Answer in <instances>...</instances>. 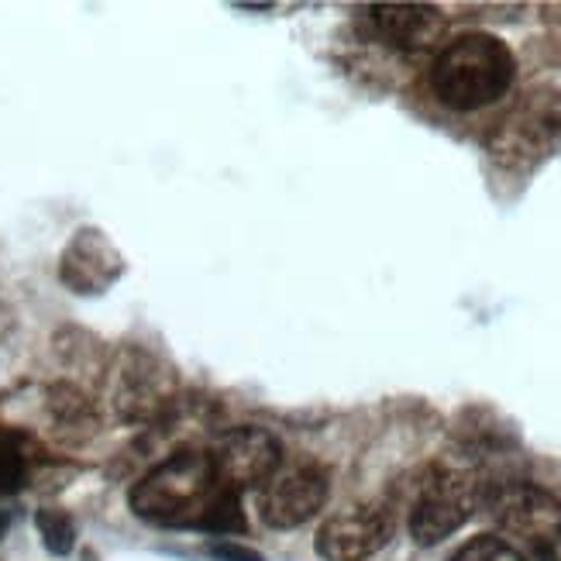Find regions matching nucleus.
<instances>
[{"instance_id": "f257e3e1", "label": "nucleus", "mask_w": 561, "mask_h": 561, "mask_svg": "<svg viewBox=\"0 0 561 561\" xmlns=\"http://www.w3.org/2000/svg\"><path fill=\"white\" fill-rule=\"evenodd\" d=\"M135 517L156 527L241 534L245 510L241 493L217 476L204 448H180L152 472H145L128 496Z\"/></svg>"}, {"instance_id": "f03ea898", "label": "nucleus", "mask_w": 561, "mask_h": 561, "mask_svg": "<svg viewBox=\"0 0 561 561\" xmlns=\"http://www.w3.org/2000/svg\"><path fill=\"white\" fill-rule=\"evenodd\" d=\"M517 59L510 45L490 32L451 38L431 66V90L451 111H479L496 104L514 87Z\"/></svg>"}, {"instance_id": "7ed1b4c3", "label": "nucleus", "mask_w": 561, "mask_h": 561, "mask_svg": "<svg viewBox=\"0 0 561 561\" xmlns=\"http://www.w3.org/2000/svg\"><path fill=\"white\" fill-rule=\"evenodd\" d=\"M482 500V479L466 466H431L410 506V538L434 548L466 527Z\"/></svg>"}, {"instance_id": "20e7f679", "label": "nucleus", "mask_w": 561, "mask_h": 561, "mask_svg": "<svg viewBox=\"0 0 561 561\" xmlns=\"http://www.w3.org/2000/svg\"><path fill=\"white\" fill-rule=\"evenodd\" d=\"M561 145V93L534 87L490 135V152L506 169H530Z\"/></svg>"}, {"instance_id": "39448f33", "label": "nucleus", "mask_w": 561, "mask_h": 561, "mask_svg": "<svg viewBox=\"0 0 561 561\" xmlns=\"http://www.w3.org/2000/svg\"><path fill=\"white\" fill-rule=\"evenodd\" d=\"M479 503L496 520V527L514 534V538H524L527 545H534V551L561 545V500L541 485L524 479L482 482Z\"/></svg>"}, {"instance_id": "423d86ee", "label": "nucleus", "mask_w": 561, "mask_h": 561, "mask_svg": "<svg viewBox=\"0 0 561 561\" xmlns=\"http://www.w3.org/2000/svg\"><path fill=\"white\" fill-rule=\"evenodd\" d=\"M331 493L328 469L317 461H297V466H279V472L262 485L259 493V514L265 527L293 530L304 527L324 510Z\"/></svg>"}, {"instance_id": "0eeeda50", "label": "nucleus", "mask_w": 561, "mask_h": 561, "mask_svg": "<svg viewBox=\"0 0 561 561\" xmlns=\"http://www.w3.org/2000/svg\"><path fill=\"white\" fill-rule=\"evenodd\" d=\"M393 510L382 503H362L324 520L313 548L328 561H369L393 541Z\"/></svg>"}, {"instance_id": "6e6552de", "label": "nucleus", "mask_w": 561, "mask_h": 561, "mask_svg": "<svg viewBox=\"0 0 561 561\" xmlns=\"http://www.w3.org/2000/svg\"><path fill=\"white\" fill-rule=\"evenodd\" d=\"M217 476H221L231 490H249V485H265L283 466V448L276 434L265 427L245 424L217 434V442L207 448Z\"/></svg>"}, {"instance_id": "1a4fd4ad", "label": "nucleus", "mask_w": 561, "mask_h": 561, "mask_svg": "<svg viewBox=\"0 0 561 561\" xmlns=\"http://www.w3.org/2000/svg\"><path fill=\"white\" fill-rule=\"evenodd\" d=\"M121 273H125V259L114 249V241L96 228H83L72 234L59 262L62 283L72 293H83V297L111 289L121 279Z\"/></svg>"}, {"instance_id": "9d476101", "label": "nucleus", "mask_w": 561, "mask_h": 561, "mask_svg": "<svg viewBox=\"0 0 561 561\" xmlns=\"http://www.w3.org/2000/svg\"><path fill=\"white\" fill-rule=\"evenodd\" d=\"M373 32L403 53H427L445 38V14L431 4H373Z\"/></svg>"}, {"instance_id": "9b49d317", "label": "nucleus", "mask_w": 561, "mask_h": 561, "mask_svg": "<svg viewBox=\"0 0 561 561\" xmlns=\"http://www.w3.org/2000/svg\"><path fill=\"white\" fill-rule=\"evenodd\" d=\"M28 461H32L28 442L14 431L0 427V496L18 493L28 482V469H32Z\"/></svg>"}, {"instance_id": "f8f14e48", "label": "nucleus", "mask_w": 561, "mask_h": 561, "mask_svg": "<svg viewBox=\"0 0 561 561\" xmlns=\"http://www.w3.org/2000/svg\"><path fill=\"white\" fill-rule=\"evenodd\" d=\"M35 527L42 534V545L53 554H69L77 545V524L59 506H42L35 514Z\"/></svg>"}, {"instance_id": "ddd939ff", "label": "nucleus", "mask_w": 561, "mask_h": 561, "mask_svg": "<svg viewBox=\"0 0 561 561\" xmlns=\"http://www.w3.org/2000/svg\"><path fill=\"white\" fill-rule=\"evenodd\" d=\"M448 561H527L514 545L496 538V534H479L469 545H461Z\"/></svg>"}, {"instance_id": "4468645a", "label": "nucleus", "mask_w": 561, "mask_h": 561, "mask_svg": "<svg viewBox=\"0 0 561 561\" xmlns=\"http://www.w3.org/2000/svg\"><path fill=\"white\" fill-rule=\"evenodd\" d=\"M207 554L217 561H265L255 548H245L238 541H214V545H207Z\"/></svg>"}, {"instance_id": "2eb2a0df", "label": "nucleus", "mask_w": 561, "mask_h": 561, "mask_svg": "<svg viewBox=\"0 0 561 561\" xmlns=\"http://www.w3.org/2000/svg\"><path fill=\"white\" fill-rule=\"evenodd\" d=\"M11 510H4V506H0V541H4V534L11 530Z\"/></svg>"}]
</instances>
